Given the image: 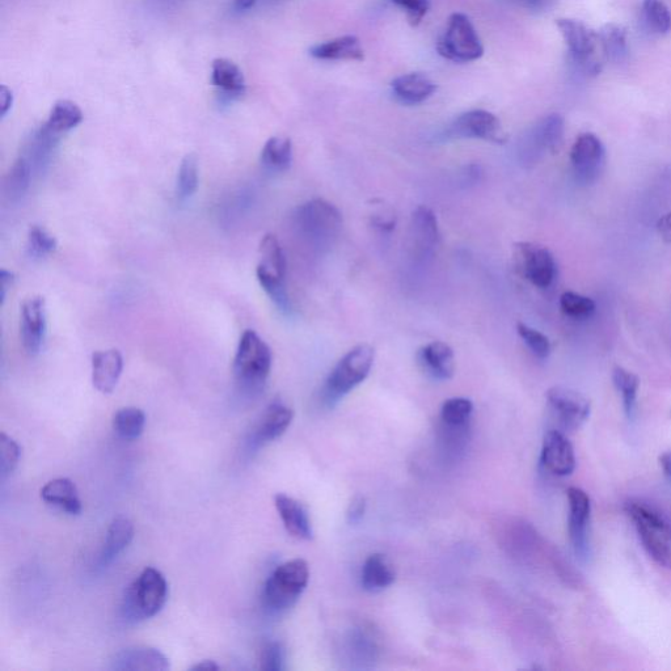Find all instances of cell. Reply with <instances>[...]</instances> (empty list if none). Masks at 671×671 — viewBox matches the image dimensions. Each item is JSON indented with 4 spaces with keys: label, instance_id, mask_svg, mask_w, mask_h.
<instances>
[{
    "label": "cell",
    "instance_id": "484cf974",
    "mask_svg": "<svg viewBox=\"0 0 671 671\" xmlns=\"http://www.w3.org/2000/svg\"><path fill=\"white\" fill-rule=\"evenodd\" d=\"M134 538V525L129 518L118 516L109 526L103 550H101L100 564L108 565L116 559L122 551L128 548Z\"/></svg>",
    "mask_w": 671,
    "mask_h": 671
},
{
    "label": "cell",
    "instance_id": "ffe728a7",
    "mask_svg": "<svg viewBox=\"0 0 671 671\" xmlns=\"http://www.w3.org/2000/svg\"><path fill=\"white\" fill-rule=\"evenodd\" d=\"M274 505H276L278 516H280L286 531L291 537L302 540H310L314 537L310 516H308L307 509L301 502L284 495V493H278L274 497Z\"/></svg>",
    "mask_w": 671,
    "mask_h": 671
},
{
    "label": "cell",
    "instance_id": "52a82bcc",
    "mask_svg": "<svg viewBox=\"0 0 671 671\" xmlns=\"http://www.w3.org/2000/svg\"><path fill=\"white\" fill-rule=\"evenodd\" d=\"M556 24L567 45L569 57L578 69L589 75L601 73L602 61L598 57L601 42L598 32L576 19H559Z\"/></svg>",
    "mask_w": 671,
    "mask_h": 671
},
{
    "label": "cell",
    "instance_id": "60d3db41",
    "mask_svg": "<svg viewBox=\"0 0 671 671\" xmlns=\"http://www.w3.org/2000/svg\"><path fill=\"white\" fill-rule=\"evenodd\" d=\"M560 308L569 318L586 319L594 314L595 302L584 295L567 291L561 295Z\"/></svg>",
    "mask_w": 671,
    "mask_h": 671
},
{
    "label": "cell",
    "instance_id": "681fc988",
    "mask_svg": "<svg viewBox=\"0 0 671 671\" xmlns=\"http://www.w3.org/2000/svg\"><path fill=\"white\" fill-rule=\"evenodd\" d=\"M12 103H14V96H12L10 88L0 87V116L2 118L6 117L7 113L11 111Z\"/></svg>",
    "mask_w": 671,
    "mask_h": 671
},
{
    "label": "cell",
    "instance_id": "e575fe53",
    "mask_svg": "<svg viewBox=\"0 0 671 671\" xmlns=\"http://www.w3.org/2000/svg\"><path fill=\"white\" fill-rule=\"evenodd\" d=\"M146 415L139 408H122L113 417V430L118 437L126 441H134L142 436L145 430Z\"/></svg>",
    "mask_w": 671,
    "mask_h": 671
},
{
    "label": "cell",
    "instance_id": "ba28073f",
    "mask_svg": "<svg viewBox=\"0 0 671 671\" xmlns=\"http://www.w3.org/2000/svg\"><path fill=\"white\" fill-rule=\"evenodd\" d=\"M514 265L519 276L539 289H548L556 278V261L548 248L521 242L514 246Z\"/></svg>",
    "mask_w": 671,
    "mask_h": 671
},
{
    "label": "cell",
    "instance_id": "83f0119b",
    "mask_svg": "<svg viewBox=\"0 0 671 671\" xmlns=\"http://www.w3.org/2000/svg\"><path fill=\"white\" fill-rule=\"evenodd\" d=\"M624 510L633 523L652 527L671 539V518L657 506L641 500H630L624 504Z\"/></svg>",
    "mask_w": 671,
    "mask_h": 671
},
{
    "label": "cell",
    "instance_id": "d6986e66",
    "mask_svg": "<svg viewBox=\"0 0 671 671\" xmlns=\"http://www.w3.org/2000/svg\"><path fill=\"white\" fill-rule=\"evenodd\" d=\"M111 669L117 671H166L170 669V661L158 649L132 647L118 652L113 657Z\"/></svg>",
    "mask_w": 671,
    "mask_h": 671
},
{
    "label": "cell",
    "instance_id": "7c38bea8",
    "mask_svg": "<svg viewBox=\"0 0 671 671\" xmlns=\"http://www.w3.org/2000/svg\"><path fill=\"white\" fill-rule=\"evenodd\" d=\"M569 518L568 529L573 550L581 560L590 557V517L592 501L588 493L577 487L568 489Z\"/></svg>",
    "mask_w": 671,
    "mask_h": 671
},
{
    "label": "cell",
    "instance_id": "cb8c5ba5",
    "mask_svg": "<svg viewBox=\"0 0 671 671\" xmlns=\"http://www.w3.org/2000/svg\"><path fill=\"white\" fill-rule=\"evenodd\" d=\"M310 56L319 61L361 62L365 59V52L361 41L348 35L312 46Z\"/></svg>",
    "mask_w": 671,
    "mask_h": 671
},
{
    "label": "cell",
    "instance_id": "6da1fadb",
    "mask_svg": "<svg viewBox=\"0 0 671 671\" xmlns=\"http://www.w3.org/2000/svg\"><path fill=\"white\" fill-rule=\"evenodd\" d=\"M167 599L166 577L158 569L147 567L125 590L121 603L122 619L137 624L154 618L166 606Z\"/></svg>",
    "mask_w": 671,
    "mask_h": 671
},
{
    "label": "cell",
    "instance_id": "db71d44e",
    "mask_svg": "<svg viewBox=\"0 0 671 671\" xmlns=\"http://www.w3.org/2000/svg\"><path fill=\"white\" fill-rule=\"evenodd\" d=\"M660 466L662 471H664L666 479H668L671 483V451H666V453L661 455Z\"/></svg>",
    "mask_w": 671,
    "mask_h": 671
},
{
    "label": "cell",
    "instance_id": "b9f144b4",
    "mask_svg": "<svg viewBox=\"0 0 671 671\" xmlns=\"http://www.w3.org/2000/svg\"><path fill=\"white\" fill-rule=\"evenodd\" d=\"M517 332L519 337L523 340V343L527 345V348L531 350V353L534 356L544 360L550 356L551 353V343L548 340L546 335H543L542 332L537 331V329L526 326L525 323L517 324Z\"/></svg>",
    "mask_w": 671,
    "mask_h": 671
},
{
    "label": "cell",
    "instance_id": "d590c367",
    "mask_svg": "<svg viewBox=\"0 0 671 671\" xmlns=\"http://www.w3.org/2000/svg\"><path fill=\"white\" fill-rule=\"evenodd\" d=\"M32 166L29 160L21 155L8 172L6 183H4V193L8 200L15 202L24 197L27 193L29 184H31Z\"/></svg>",
    "mask_w": 671,
    "mask_h": 671
},
{
    "label": "cell",
    "instance_id": "2e32d148",
    "mask_svg": "<svg viewBox=\"0 0 671 671\" xmlns=\"http://www.w3.org/2000/svg\"><path fill=\"white\" fill-rule=\"evenodd\" d=\"M21 340L25 350L31 356L39 354L46 335V307L44 298L27 299L21 306Z\"/></svg>",
    "mask_w": 671,
    "mask_h": 671
},
{
    "label": "cell",
    "instance_id": "5bb4252c",
    "mask_svg": "<svg viewBox=\"0 0 671 671\" xmlns=\"http://www.w3.org/2000/svg\"><path fill=\"white\" fill-rule=\"evenodd\" d=\"M293 419L294 412L289 405L281 400L270 403L252 430L250 441H248L251 449H260L261 446L276 441L289 429Z\"/></svg>",
    "mask_w": 671,
    "mask_h": 671
},
{
    "label": "cell",
    "instance_id": "7dc6e473",
    "mask_svg": "<svg viewBox=\"0 0 671 671\" xmlns=\"http://www.w3.org/2000/svg\"><path fill=\"white\" fill-rule=\"evenodd\" d=\"M371 223L374 227L382 231H392L396 226V215L390 206L381 204L374 206L371 213Z\"/></svg>",
    "mask_w": 671,
    "mask_h": 671
},
{
    "label": "cell",
    "instance_id": "11a10c76",
    "mask_svg": "<svg viewBox=\"0 0 671 671\" xmlns=\"http://www.w3.org/2000/svg\"><path fill=\"white\" fill-rule=\"evenodd\" d=\"M257 0H232V7L236 12H246L255 7Z\"/></svg>",
    "mask_w": 671,
    "mask_h": 671
},
{
    "label": "cell",
    "instance_id": "9a60e30c",
    "mask_svg": "<svg viewBox=\"0 0 671 671\" xmlns=\"http://www.w3.org/2000/svg\"><path fill=\"white\" fill-rule=\"evenodd\" d=\"M440 229L436 214L426 206H419L413 211L409 240L416 257L421 260L429 259L440 244Z\"/></svg>",
    "mask_w": 671,
    "mask_h": 671
},
{
    "label": "cell",
    "instance_id": "f5cc1de1",
    "mask_svg": "<svg viewBox=\"0 0 671 671\" xmlns=\"http://www.w3.org/2000/svg\"><path fill=\"white\" fill-rule=\"evenodd\" d=\"M14 273L8 272L6 269H2L0 272V281H2V303L6 301L7 290L11 289L12 284H14Z\"/></svg>",
    "mask_w": 671,
    "mask_h": 671
},
{
    "label": "cell",
    "instance_id": "277c9868",
    "mask_svg": "<svg viewBox=\"0 0 671 671\" xmlns=\"http://www.w3.org/2000/svg\"><path fill=\"white\" fill-rule=\"evenodd\" d=\"M310 581L306 560L293 559L278 565L265 581L263 603L270 614H281L290 609L305 592Z\"/></svg>",
    "mask_w": 671,
    "mask_h": 671
},
{
    "label": "cell",
    "instance_id": "d6a6232c",
    "mask_svg": "<svg viewBox=\"0 0 671 671\" xmlns=\"http://www.w3.org/2000/svg\"><path fill=\"white\" fill-rule=\"evenodd\" d=\"M635 526L641 543H643L648 555L657 564L662 565V567L671 568V539L660 533V531L641 525V523H635Z\"/></svg>",
    "mask_w": 671,
    "mask_h": 671
},
{
    "label": "cell",
    "instance_id": "bcb514c9",
    "mask_svg": "<svg viewBox=\"0 0 671 671\" xmlns=\"http://www.w3.org/2000/svg\"><path fill=\"white\" fill-rule=\"evenodd\" d=\"M391 2L405 12L412 27H419L430 10L429 0H391Z\"/></svg>",
    "mask_w": 671,
    "mask_h": 671
},
{
    "label": "cell",
    "instance_id": "e0dca14e",
    "mask_svg": "<svg viewBox=\"0 0 671 671\" xmlns=\"http://www.w3.org/2000/svg\"><path fill=\"white\" fill-rule=\"evenodd\" d=\"M540 462L552 475H571L576 470V455L572 443L559 430H550L544 436Z\"/></svg>",
    "mask_w": 671,
    "mask_h": 671
},
{
    "label": "cell",
    "instance_id": "30bf717a",
    "mask_svg": "<svg viewBox=\"0 0 671 671\" xmlns=\"http://www.w3.org/2000/svg\"><path fill=\"white\" fill-rule=\"evenodd\" d=\"M445 137L447 139H481V141L505 143L506 137L502 130L501 122L493 113L484 109H474L462 113L447 126Z\"/></svg>",
    "mask_w": 671,
    "mask_h": 671
},
{
    "label": "cell",
    "instance_id": "8d00e7d4",
    "mask_svg": "<svg viewBox=\"0 0 671 671\" xmlns=\"http://www.w3.org/2000/svg\"><path fill=\"white\" fill-rule=\"evenodd\" d=\"M613 382L616 390L622 395L626 415L632 419L636 412L637 391L640 387L639 377L623 367L616 366L613 371Z\"/></svg>",
    "mask_w": 671,
    "mask_h": 671
},
{
    "label": "cell",
    "instance_id": "7402d4cb",
    "mask_svg": "<svg viewBox=\"0 0 671 671\" xmlns=\"http://www.w3.org/2000/svg\"><path fill=\"white\" fill-rule=\"evenodd\" d=\"M391 91L399 103L419 105L434 95L437 84L422 73L404 74L392 80Z\"/></svg>",
    "mask_w": 671,
    "mask_h": 671
},
{
    "label": "cell",
    "instance_id": "f6af8a7d",
    "mask_svg": "<svg viewBox=\"0 0 671 671\" xmlns=\"http://www.w3.org/2000/svg\"><path fill=\"white\" fill-rule=\"evenodd\" d=\"M285 666V649L278 641H269L260 653V669L281 671Z\"/></svg>",
    "mask_w": 671,
    "mask_h": 671
},
{
    "label": "cell",
    "instance_id": "7bdbcfd3",
    "mask_svg": "<svg viewBox=\"0 0 671 671\" xmlns=\"http://www.w3.org/2000/svg\"><path fill=\"white\" fill-rule=\"evenodd\" d=\"M57 240L40 226H33L28 235V253L35 259L49 256L56 251Z\"/></svg>",
    "mask_w": 671,
    "mask_h": 671
},
{
    "label": "cell",
    "instance_id": "c3c4849f",
    "mask_svg": "<svg viewBox=\"0 0 671 671\" xmlns=\"http://www.w3.org/2000/svg\"><path fill=\"white\" fill-rule=\"evenodd\" d=\"M366 512V501L364 497L357 496L354 497L352 502H350L348 512H346V517H348L349 523H358L364 518Z\"/></svg>",
    "mask_w": 671,
    "mask_h": 671
},
{
    "label": "cell",
    "instance_id": "44dd1931",
    "mask_svg": "<svg viewBox=\"0 0 671 671\" xmlns=\"http://www.w3.org/2000/svg\"><path fill=\"white\" fill-rule=\"evenodd\" d=\"M124 360L116 349L100 350L92 354V383L97 391L111 394L120 381Z\"/></svg>",
    "mask_w": 671,
    "mask_h": 671
},
{
    "label": "cell",
    "instance_id": "8992f818",
    "mask_svg": "<svg viewBox=\"0 0 671 671\" xmlns=\"http://www.w3.org/2000/svg\"><path fill=\"white\" fill-rule=\"evenodd\" d=\"M437 52L455 63L474 62L483 57V42L466 14L455 12L450 16L445 32L437 42Z\"/></svg>",
    "mask_w": 671,
    "mask_h": 671
},
{
    "label": "cell",
    "instance_id": "9c48e42d",
    "mask_svg": "<svg viewBox=\"0 0 671 671\" xmlns=\"http://www.w3.org/2000/svg\"><path fill=\"white\" fill-rule=\"evenodd\" d=\"M564 118L557 113H552L530 129L521 143V159L523 163L533 164L538 162L544 154H555L559 151L564 138Z\"/></svg>",
    "mask_w": 671,
    "mask_h": 671
},
{
    "label": "cell",
    "instance_id": "f35d334b",
    "mask_svg": "<svg viewBox=\"0 0 671 671\" xmlns=\"http://www.w3.org/2000/svg\"><path fill=\"white\" fill-rule=\"evenodd\" d=\"M198 188V160L196 155L185 156L176 181V196L180 202L191 200Z\"/></svg>",
    "mask_w": 671,
    "mask_h": 671
},
{
    "label": "cell",
    "instance_id": "5b68a950",
    "mask_svg": "<svg viewBox=\"0 0 671 671\" xmlns=\"http://www.w3.org/2000/svg\"><path fill=\"white\" fill-rule=\"evenodd\" d=\"M272 350L255 331L247 329L240 337L234 358L236 381L250 392L260 391L272 369Z\"/></svg>",
    "mask_w": 671,
    "mask_h": 671
},
{
    "label": "cell",
    "instance_id": "4fadbf2b",
    "mask_svg": "<svg viewBox=\"0 0 671 671\" xmlns=\"http://www.w3.org/2000/svg\"><path fill=\"white\" fill-rule=\"evenodd\" d=\"M547 404L556 420L565 429L580 428L590 416L589 400L572 388H550L547 392Z\"/></svg>",
    "mask_w": 671,
    "mask_h": 671
},
{
    "label": "cell",
    "instance_id": "4316f807",
    "mask_svg": "<svg viewBox=\"0 0 671 671\" xmlns=\"http://www.w3.org/2000/svg\"><path fill=\"white\" fill-rule=\"evenodd\" d=\"M395 571L390 561L382 554L367 557L362 567V586L366 592L378 593L395 582Z\"/></svg>",
    "mask_w": 671,
    "mask_h": 671
},
{
    "label": "cell",
    "instance_id": "4dcf8cb0",
    "mask_svg": "<svg viewBox=\"0 0 671 671\" xmlns=\"http://www.w3.org/2000/svg\"><path fill=\"white\" fill-rule=\"evenodd\" d=\"M260 263L257 269L270 274V276L285 280L286 257L280 242L276 236L267 234L260 243Z\"/></svg>",
    "mask_w": 671,
    "mask_h": 671
},
{
    "label": "cell",
    "instance_id": "7a4b0ae2",
    "mask_svg": "<svg viewBox=\"0 0 671 671\" xmlns=\"http://www.w3.org/2000/svg\"><path fill=\"white\" fill-rule=\"evenodd\" d=\"M294 226L301 238L312 248L326 251L339 238L343 229V217L331 202L316 198L295 210Z\"/></svg>",
    "mask_w": 671,
    "mask_h": 671
},
{
    "label": "cell",
    "instance_id": "836d02e7",
    "mask_svg": "<svg viewBox=\"0 0 671 671\" xmlns=\"http://www.w3.org/2000/svg\"><path fill=\"white\" fill-rule=\"evenodd\" d=\"M472 412H474V404L470 399L453 398L446 400L441 408L442 428L467 430Z\"/></svg>",
    "mask_w": 671,
    "mask_h": 671
},
{
    "label": "cell",
    "instance_id": "9f6ffc18",
    "mask_svg": "<svg viewBox=\"0 0 671 671\" xmlns=\"http://www.w3.org/2000/svg\"><path fill=\"white\" fill-rule=\"evenodd\" d=\"M219 665L215 664V661L211 660H206L202 661L201 664L194 665L191 670L198 671V670H206V671H215L219 670Z\"/></svg>",
    "mask_w": 671,
    "mask_h": 671
},
{
    "label": "cell",
    "instance_id": "f1b7e54d",
    "mask_svg": "<svg viewBox=\"0 0 671 671\" xmlns=\"http://www.w3.org/2000/svg\"><path fill=\"white\" fill-rule=\"evenodd\" d=\"M603 57L613 63H622L628 57V36L626 28L619 24H606L598 32Z\"/></svg>",
    "mask_w": 671,
    "mask_h": 671
},
{
    "label": "cell",
    "instance_id": "d4e9b609",
    "mask_svg": "<svg viewBox=\"0 0 671 671\" xmlns=\"http://www.w3.org/2000/svg\"><path fill=\"white\" fill-rule=\"evenodd\" d=\"M41 499L70 516H79L82 513V501L79 499L77 485L70 479L59 478L49 481L41 489Z\"/></svg>",
    "mask_w": 671,
    "mask_h": 671
},
{
    "label": "cell",
    "instance_id": "1f68e13d",
    "mask_svg": "<svg viewBox=\"0 0 671 671\" xmlns=\"http://www.w3.org/2000/svg\"><path fill=\"white\" fill-rule=\"evenodd\" d=\"M293 162V145L289 138L272 137L261 151V163L269 171H288Z\"/></svg>",
    "mask_w": 671,
    "mask_h": 671
},
{
    "label": "cell",
    "instance_id": "3957f363",
    "mask_svg": "<svg viewBox=\"0 0 671 671\" xmlns=\"http://www.w3.org/2000/svg\"><path fill=\"white\" fill-rule=\"evenodd\" d=\"M374 357L373 346L367 344L358 345L346 353L333 367L327 381L324 382L322 392H320L322 402L327 407H333L354 388L360 386L369 377Z\"/></svg>",
    "mask_w": 671,
    "mask_h": 671
},
{
    "label": "cell",
    "instance_id": "f546056e",
    "mask_svg": "<svg viewBox=\"0 0 671 671\" xmlns=\"http://www.w3.org/2000/svg\"><path fill=\"white\" fill-rule=\"evenodd\" d=\"M83 112L77 104L69 100H61L54 104L50 112L48 121L44 125L50 133L61 135L70 132L82 124Z\"/></svg>",
    "mask_w": 671,
    "mask_h": 671
},
{
    "label": "cell",
    "instance_id": "8fae6325",
    "mask_svg": "<svg viewBox=\"0 0 671 671\" xmlns=\"http://www.w3.org/2000/svg\"><path fill=\"white\" fill-rule=\"evenodd\" d=\"M571 163L578 183H595L606 163V150L601 139L593 133L578 135L572 146Z\"/></svg>",
    "mask_w": 671,
    "mask_h": 671
},
{
    "label": "cell",
    "instance_id": "ee69618b",
    "mask_svg": "<svg viewBox=\"0 0 671 671\" xmlns=\"http://www.w3.org/2000/svg\"><path fill=\"white\" fill-rule=\"evenodd\" d=\"M21 450L18 442L7 434H0V476L7 479L18 467Z\"/></svg>",
    "mask_w": 671,
    "mask_h": 671
},
{
    "label": "cell",
    "instance_id": "f907efd6",
    "mask_svg": "<svg viewBox=\"0 0 671 671\" xmlns=\"http://www.w3.org/2000/svg\"><path fill=\"white\" fill-rule=\"evenodd\" d=\"M530 11H543L552 3V0H508Z\"/></svg>",
    "mask_w": 671,
    "mask_h": 671
},
{
    "label": "cell",
    "instance_id": "74e56055",
    "mask_svg": "<svg viewBox=\"0 0 671 671\" xmlns=\"http://www.w3.org/2000/svg\"><path fill=\"white\" fill-rule=\"evenodd\" d=\"M643 20L649 31L656 35H668L671 32V11L662 0H644Z\"/></svg>",
    "mask_w": 671,
    "mask_h": 671
},
{
    "label": "cell",
    "instance_id": "603a6c76",
    "mask_svg": "<svg viewBox=\"0 0 671 671\" xmlns=\"http://www.w3.org/2000/svg\"><path fill=\"white\" fill-rule=\"evenodd\" d=\"M211 84L226 101H234L246 94L247 84L242 70L226 58L215 59L211 65Z\"/></svg>",
    "mask_w": 671,
    "mask_h": 671
},
{
    "label": "cell",
    "instance_id": "ab89813d",
    "mask_svg": "<svg viewBox=\"0 0 671 671\" xmlns=\"http://www.w3.org/2000/svg\"><path fill=\"white\" fill-rule=\"evenodd\" d=\"M256 277L261 288L268 294L270 301L276 305L278 310L284 315H291L293 306H291L288 290H286L285 280L270 276L259 269H256Z\"/></svg>",
    "mask_w": 671,
    "mask_h": 671
},
{
    "label": "cell",
    "instance_id": "816d5d0a",
    "mask_svg": "<svg viewBox=\"0 0 671 671\" xmlns=\"http://www.w3.org/2000/svg\"><path fill=\"white\" fill-rule=\"evenodd\" d=\"M658 234L665 242L671 243V213L665 214L664 217L657 222Z\"/></svg>",
    "mask_w": 671,
    "mask_h": 671
},
{
    "label": "cell",
    "instance_id": "ac0fdd59",
    "mask_svg": "<svg viewBox=\"0 0 671 671\" xmlns=\"http://www.w3.org/2000/svg\"><path fill=\"white\" fill-rule=\"evenodd\" d=\"M421 369L434 381H449L455 374V356L453 349L442 341L422 346L417 356Z\"/></svg>",
    "mask_w": 671,
    "mask_h": 671
}]
</instances>
